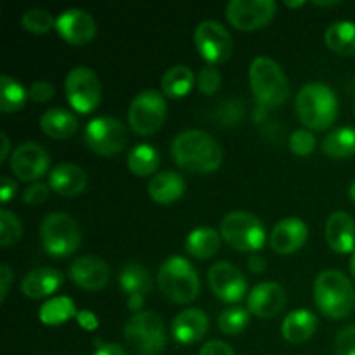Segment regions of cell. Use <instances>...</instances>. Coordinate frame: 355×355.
Instances as JSON below:
<instances>
[{"label": "cell", "mask_w": 355, "mask_h": 355, "mask_svg": "<svg viewBox=\"0 0 355 355\" xmlns=\"http://www.w3.org/2000/svg\"><path fill=\"white\" fill-rule=\"evenodd\" d=\"M170 151L173 162L191 173H211L224 162L222 146L203 130L180 132L172 141Z\"/></svg>", "instance_id": "1"}, {"label": "cell", "mask_w": 355, "mask_h": 355, "mask_svg": "<svg viewBox=\"0 0 355 355\" xmlns=\"http://www.w3.org/2000/svg\"><path fill=\"white\" fill-rule=\"evenodd\" d=\"M298 120L311 130H326L338 114L335 90L322 82H311L300 89L295 99Z\"/></svg>", "instance_id": "2"}, {"label": "cell", "mask_w": 355, "mask_h": 355, "mask_svg": "<svg viewBox=\"0 0 355 355\" xmlns=\"http://www.w3.org/2000/svg\"><path fill=\"white\" fill-rule=\"evenodd\" d=\"M314 300L322 315L340 321L352 314L355 307L354 284L340 270H322L315 277Z\"/></svg>", "instance_id": "3"}, {"label": "cell", "mask_w": 355, "mask_h": 355, "mask_svg": "<svg viewBox=\"0 0 355 355\" xmlns=\"http://www.w3.org/2000/svg\"><path fill=\"white\" fill-rule=\"evenodd\" d=\"M250 87L262 107L283 106L290 97V83L283 68L267 55H259L250 64Z\"/></svg>", "instance_id": "4"}, {"label": "cell", "mask_w": 355, "mask_h": 355, "mask_svg": "<svg viewBox=\"0 0 355 355\" xmlns=\"http://www.w3.org/2000/svg\"><path fill=\"white\" fill-rule=\"evenodd\" d=\"M158 288L173 304H191L200 295V276L184 257H170L158 270Z\"/></svg>", "instance_id": "5"}, {"label": "cell", "mask_w": 355, "mask_h": 355, "mask_svg": "<svg viewBox=\"0 0 355 355\" xmlns=\"http://www.w3.org/2000/svg\"><path fill=\"white\" fill-rule=\"evenodd\" d=\"M123 336L137 355H159L166 347L163 319L153 311H142L132 315L125 324Z\"/></svg>", "instance_id": "6"}, {"label": "cell", "mask_w": 355, "mask_h": 355, "mask_svg": "<svg viewBox=\"0 0 355 355\" xmlns=\"http://www.w3.org/2000/svg\"><path fill=\"white\" fill-rule=\"evenodd\" d=\"M40 241L45 253L55 259L73 255L82 245V232L68 214L52 211L40 224Z\"/></svg>", "instance_id": "7"}, {"label": "cell", "mask_w": 355, "mask_h": 355, "mask_svg": "<svg viewBox=\"0 0 355 355\" xmlns=\"http://www.w3.org/2000/svg\"><path fill=\"white\" fill-rule=\"evenodd\" d=\"M220 236L231 248L243 253H255L266 245V225L250 211H231L220 224Z\"/></svg>", "instance_id": "8"}, {"label": "cell", "mask_w": 355, "mask_h": 355, "mask_svg": "<svg viewBox=\"0 0 355 355\" xmlns=\"http://www.w3.org/2000/svg\"><path fill=\"white\" fill-rule=\"evenodd\" d=\"M166 99L158 90H142L128 107V125L137 135H153L166 120Z\"/></svg>", "instance_id": "9"}, {"label": "cell", "mask_w": 355, "mask_h": 355, "mask_svg": "<svg viewBox=\"0 0 355 355\" xmlns=\"http://www.w3.org/2000/svg\"><path fill=\"white\" fill-rule=\"evenodd\" d=\"M83 141L99 156H116L127 146V128L114 116H97L87 123Z\"/></svg>", "instance_id": "10"}, {"label": "cell", "mask_w": 355, "mask_h": 355, "mask_svg": "<svg viewBox=\"0 0 355 355\" xmlns=\"http://www.w3.org/2000/svg\"><path fill=\"white\" fill-rule=\"evenodd\" d=\"M66 99L69 106L82 114H89L101 103V80L87 66H76L69 69L64 80Z\"/></svg>", "instance_id": "11"}, {"label": "cell", "mask_w": 355, "mask_h": 355, "mask_svg": "<svg viewBox=\"0 0 355 355\" xmlns=\"http://www.w3.org/2000/svg\"><path fill=\"white\" fill-rule=\"evenodd\" d=\"M194 47L208 64H220L232 55L234 42L231 33L214 19L201 21L194 30Z\"/></svg>", "instance_id": "12"}, {"label": "cell", "mask_w": 355, "mask_h": 355, "mask_svg": "<svg viewBox=\"0 0 355 355\" xmlns=\"http://www.w3.org/2000/svg\"><path fill=\"white\" fill-rule=\"evenodd\" d=\"M276 10L274 0H231L225 7V16L236 30L257 31L274 19Z\"/></svg>", "instance_id": "13"}, {"label": "cell", "mask_w": 355, "mask_h": 355, "mask_svg": "<svg viewBox=\"0 0 355 355\" xmlns=\"http://www.w3.org/2000/svg\"><path fill=\"white\" fill-rule=\"evenodd\" d=\"M208 284L215 297L232 305L239 304L248 291V281H246L245 274L227 260H220L210 267Z\"/></svg>", "instance_id": "14"}, {"label": "cell", "mask_w": 355, "mask_h": 355, "mask_svg": "<svg viewBox=\"0 0 355 355\" xmlns=\"http://www.w3.org/2000/svg\"><path fill=\"white\" fill-rule=\"evenodd\" d=\"M51 165L49 153L45 151L44 146L38 142L28 141L17 146L9 158V168L14 177L23 182H31L40 179Z\"/></svg>", "instance_id": "15"}, {"label": "cell", "mask_w": 355, "mask_h": 355, "mask_svg": "<svg viewBox=\"0 0 355 355\" xmlns=\"http://www.w3.org/2000/svg\"><path fill=\"white\" fill-rule=\"evenodd\" d=\"M55 31L69 45H85L96 37L97 24L87 10L66 9L55 17Z\"/></svg>", "instance_id": "16"}, {"label": "cell", "mask_w": 355, "mask_h": 355, "mask_svg": "<svg viewBox=\"0 0 355 355\" xmlns=\"http://www.w3.org/2000/svg\"><path fill=\"white\" fill-rule=\"evenodd\" d=\"M248 311L260 319H272L286 307V290L279 283L266 281L253 288L248 293Z\"/></svg>", "instance_id": "17"}, {"label": "cell", "mask_w": 355, "mask_h": 355, "mask_svg": "<svg viewBox=\"0 0 355 355\" xmlns=\"http://www.w3.org/2000/svg\"><path fill=\"white\" fill-rule=\"evenodd\" d=\"M111 269L103 259L85 255L69 266V279L87 291H99L110 283Z\"/></svg>", "instance_id": "18"}, {"label": "cell", "mask_w": 355, "mask_h": 355, "mask_svg": "<svg viewBox=\"0 0 355 355\" xmlns=\"http://www.w3.org/2000/svg\"><path fill=\"white\" fill-rule=\"evenodd\" d=\"M309 227L302 218L288 217L277 222L270 232V248L277 255H291L307 243Z\"/></svg>", "instance_id": "19"}, {"label": "cell", "mask_w": 355, "mask_h": 355, "mask_svg": "<svg viewBox=\"0 0 355 355\" xmlns=\"http://www.w3.org/2000/svg\"><path fill=\"white\" fill-rule=\"evenodd\" d=\"M210 328V319L201 309H186L172 322V335L180 345H191L205 338Z\"/></svg>", "instance_id": "20"}, {"label": "cell", "mask_w": 355, "mask_h": 355, "mask_svg": "<svg viewBox=\"0 0 355 355\" xmlns=\"http://www.w3.org/2000/svg\"><path fill=\"white\" fill-rule=\"evenodd\" d=\"M49 186L62 198H75L87 187V173L76 163H59L49 173Z\"/></svg>", "instance_id": "21"}, {"label": "cell", "mask_w": 355, "mask_h": 355, "mask_svg": "<svg viewBox=\"0 0 355 355\" xmlns=\"http://www.w3.org/2000/svg\"><path fill=\"white\" fill-rule=\"evenodd\" d=\"M326 241L340 255L355 252V220L347 211H335L326 222Z\"/></svg>", "instance_id": "22"}, {"label": "cell", "mask_w": 355, "mask_h": 355, "mask_svg": "<svg viewBox=\"0 0 355 355\" xmlns=\"http://www.w3.org/2000/svg\"><path fill=\"white\" fill-rule=\"evenodd\" d=\"M64 283V276L52 267H37L21 281V291L31 300H40L54 295Z\"/></svg>", "instance_id": "23"}, {"label": "cell", "mask_w": 355, "mask_h": 355, "mask_svg": "<svg viewBox=\"0 0 355 355\" xmlns=\"http://www.w3.org/2000/svg\"><path fill=\"white\" fill-rule=\"evenodd\" d=\"M186 182L182 177L172 170L159 172L149 180L148 194L153 201L159 205H172L184 196Z\"/></svg>", "instance_id": "24"}, {"label": "cell", "mask_w": 355, "mask_h": 355, "mask_svg": "<svg viewBox=\"0 0 355 355\" xmlns=\"http://www.w3.org/2000/svg\"><path fill=\"white\" fill-rule=\"evenodd\" d=\"M315 329H318V318H315L314 312L307 311V309H298V311L290 312L284 318L283 326H281L284 340L290 343L307 342L309 338H312Z\"/></svg>", "instance_id": "25"}, {"label": "cell", "mask_w": 355, "mask_h": 355, "mask_svg": "<svg viewBox=\"0 0 355 355\" xmlns=\"http://www.w3.org/2000/svg\"><path fill=\"white\" fill-rule=\"evenodd\" d=\"M40 128L47 137L64 141L78 130V120L71 111L51 107L40 116Z\"/></svg>", "instance_id": "26"}, {"label": "cell", "mask_w": 355, "mask_h": 355, "mask_svg": "<svg viewBox=\"0 0 355 355\" xmlns=\"http://www.w3.org/2000/svg\"><path fill=\"white\" fill-rule=\"evenodd\" d=\"M222 236L214 227H198L189 232L186 239V250L198 260H207L217 255L220 250Z\"/></svg>", "instance_id": "27"}, {"label": "cell", "mask_w": 355, "mask_h": 355, "mask_svg": "<svg viewBox=\"0 0 355 355\" xmlns=\"http://www.w3.org/2000/svg\"><path fill=\"white\" fill-rule=\"evenodd\" d=\"M118 283L127 297H134V295L146 297L153 288V277L142 263L128 262L121 267Z\"/></svg>", "instance_id": "28"}, {"label": "cell", "mask_w": 355, "mask_h": 355, "mask_svg": "<svg viewBox=\"0 0 355 355\" xmlns=\"http://www.w3.org/2000/svg\"><path fill=\"white\" fill-rule=\"evenodd\" d=\"M194 87V73L189 66L175 64L166 69L162 76V94L172 99L187 96Z\"/></svg>", "instance_id": "29"}, {"label": "cell", "mask_w": 355, "mask_h": 355, "mask_svg": "<svg viewBox=\"0 0 355 355\" xmlns=\"http://www.w3.org/2000/svg\"><path fill=\"white\" fill-rule=\"evenodd\" d=\"M326 45L338 55H355V23L354 21H336L326 30Z\"/></svg>", "instance_id": "30"}, {"label": "cell", "mask_w": 355, "mask_h": 355, "mask_svg": "<svg viewBox=\"0 0 355 355\" xmlns=\"http://www.w3.org/2000/svg\"><path fill=\"white\" fill-rule=\"evenodd\" d=\"M76 315H78V311H76L75 302L64 295L47 300L38 311V319L47 326L64 324L69 319H76Z\"/></svg>", "instance_id": "31"}, {"label": "cell", "mask_w": 355, "mask_h": 355, "mask_svg": "<svg viewBox=\"0 0 355 355\" xmlns=\"http://www.w3.org/2000/svg\"><path fill=\"white\" fill-rule=\"evenodd\" d=\"M322 153L329 158H349L355 155V128L340 127L322 141Z\"/></svg>", "instance_id": "32"}, {"label": "cell", "mask_w": 355, "mask_h": 355, "mask_svg": "<svg viewBox=\"0 0 355 355\" xmlns=\"http://www.w3.org/2000/svg\"><path fill=\"white\" fill-rule=\"evenodd\" d=\"M127 166L134 175L149 177L156 172L159 166L158 149L149 144H139L128 153Z\"/></svg>", "instance_id": "33"}, {"label": "cell", "mask_w": 355, "mask_h": 355, "mask_svg": "<svg viewBox=\"0 0 355 355\" xmlns=\"http://www.w3.org/2000/svg\"><path fill=\"white\" fill-rule=\"evenodd\" d=\"M28 90L12 76L2 75L0 78V110L2 113H16L26 104Z\"/></svg>", "instance_id": "34"}, {"label": "cell", "mask_w": 355, "mask_h": 355, "mask_svg": "<svg viewBox=\"0 0 355 355\" xmlns=\"http://www.w3.org/2000/svg\"><path fill=\"white\" fill-rule=\"evenodd\" d=\"M248 307H241V305H232V307L225 309L220 315H218V329L224 335L234 336L245 331V328L250 322Z\"/></svg>", "instance_id": "35"}, {"label": "cell", "mask_w": 355, "mask_h": 355, "mask_svg": "<svg viewBox=\"0 0 355 355\" xmlns=\"http://www.w3.org/2000/svg\"><path fill=\"white\" fill-rule=\"evenodd\" d=\"M21 24L26 31L35 35H45L55 28V17L45 9H30L21 17Z\"/></svg>", "instance_id": "36"}, {"label": "cell", "mask_w": 355, "mask_h": 355, "mask_svg": "<svg viewBox=\"0 0 355 355\" xmlns=\"http://www.w3.org/2000/svg\"><path fill=\"white\" fill-rule=\"evenodd\" d=\"M23 236V225H21L19 217L14 211L2 208L0 211V246L16 245Z\"/></svg>", "instance_id": "37"}, {"label": "cell", "mask_w": 355, "mask_h": 355, "mask_svg": "<svg viewBox=\"0 0 355 355\" xmlns=\"http://www.w3.org/2000/svg\"><path fill=\"white\" fill-rule=\"evenodd\" d=\"M198 89L205 94V96H214L218 92V89L222 87V73L218 71L217 66L207 64L201 68V71L198 73Z\"/></svg>", "instance_id": "38"}, {"label": "cell", "mask_w": 355, "mask_h": 355, "mask_svg": "<svg viewBox=\"0 0 355 355\" xmlns=\"http://www.w3.org/2000/svg\"><path fill=\"white\" fill-rule=\"evenodd\" d=\"M288 144H290V149L293 155L311 156L312 153H314L318 141H315V135L312 134L311 130H307V128H300V130H295L293 134H291Z\"/></svg>", "instance_id": "39"}, {"label": "cell", "mask_w": 355, "mask_h": 355, "mask_svg": "<svg viewBox=\"0 0 355 355\" xmlns=\"http://www.w3.org/2000/svg\"><path fill=\"white\" fill-rule=\"evenodd\" d=\"M51 186L44 182H33L23 191V203L30 205V207H38V205L45 203L51 194Z\"/></svg>", "instance_id": "40"}, {"label": "cell", "mask_w": 355, "mask_h": 355, "mask_svg": "<svg viewBox=\"0 0 355 355\" xmlns=\"http://www.w3.org/2000/svg\"><path fill=\"white\" fill-rule=\"evenodd\" d=\"M336 355H355V326L340 329L335 340Z\"/></svg>", "instance_id": "41"}, {"label": "cell", "mask_w": 355, "mask_h": 355, "mask_svg": "<svg viewBox=\"0 0 355 355\" xmlns=\"http://www.w3.org/2000/svg\"><path fill=\"white\" fill-rule=\"evenodd\" d=\"M55 87L47 80H40V82H33L28 89V97L33 103H49L54 97Z\"/></svg>", "instance_id": "42"}, {"label": "cell", "mask_w": 355, "mask_h": 355, "mask_svg": "<svg viewBox=\"0 0 355 355\" xmlns=\"http://www.w3.org/2000/svg\"><path fill=\"white\" fill-rule=\"evenodd\" d=\"M200 355H236L232 347L222 340H211L201 347Z\"/></svg>", "instance_id": "43"}, {"label": "cell", "mask_w": 355, "mask_h": 355, "mask_svg": "<svg viewBox=\"0 0 355 355\" xmlns=\"http://www.w3.org/2000/svg\"><path fill=\"white\" fill-rule=\"evenodd\" d=\"M12 279H14L12 269H10L7 263H2V266H0V302H6Z\"/></svg>", "instance_id": "44"}, {"label": "cell", "mask_w": 355, "mask_h": 355, "mask_svg": "<svg viewBox=\"0 0 355 355\" xmlns=\"http://www.w3.org/2000/svg\"><path fill=\"white\" fill-rule=\"evenodd\" d=\"M76 321H78V324L82 326L83 329H87V331H96V329L99 328V319H97V315L90 311H80L78 315H76Z\"/></svg>", "instance_id": "45"}, {"label": "cell", "mask_w": 355, "mask_h": 355, "mask_svg": "<svg viewBox=\"0 0 355 355\" xmlns=\"http://www.w3.org/2000/svg\"><path fill=\"white\" fill-rule=\"evenodd\" d=\"M94 355H127L125 349L118 343L110 342H96V350Z\"/></svg>", "instance_id": "46"}, {"label": "cell", "mask_w": 355, "mask_h": 355, "mask_svg": "<svg viewBox=\"0 0 355 355\" xmlns=\"http://www.w3.org/2000/svg\"><path fill=\"white\" fill-rule=\"evenodd\" d=\"M16 184H14L12 179L9 177H2V189H0V200H2L3 205L9 203L14 196H16Z\"/></svg>", "instance_id": "47"}, {"label": "cell", "mask_w": 355, "mask_h": 355, "mask_svg": "<svg viewBox=\"0 0 355 355\" xmlns=\"http://www.w3.org/2000/svg\"><path fill=\"white\" fill-rule=\"evenodd\" d=\"M248 269L255 274L263 272V270L267 269L266 259H262L260 255H255V253H253V255H250V259H248Z\"/></svg>", "instance_id": "48"}, {"label": "cell", "mask_w": 355, "mask_h": 355, "mask_svg": "<svg viewBox=\"0 0 355 355\" xmlns=\"http://www.w3.org/2000/svg\"><path fill=\"white\" fill-rule=\"evenodd\" d=\"M144 307V297H141V295H134V297H128V309H130L132 312H142L141 309Z\"/></svg>", "instance_id": "49"}, {"label": "cell", "mask_w": 355, "mask_h": 355, "mask_svg": "<svg viewBox=\"0 0 355 355\" xmlns=\"http://www.w3.org/2000/svg\"><path fill=\"white\" fill-rule=\"evenodd\" d=\"M0 141H2V149H0V162H6L9 156V149H10V141H9V135L2 134L0 135Z\"/></svg>", "instance_id": "50"}, {"label": "cell", "mask_w": 355, "mask_h": 355, "mask_svg": "<svg viewBox=\"0 0 355 355\" xmlns=\"http://www.w3.org/2000/svg\"><path fill=\"white\" fill-rule=\"evenodd\" d=\"M350 274H352L354 276V279H355V252L352 253V257H350Z\"/></svg>", "instance_id": "51"}, {"label": "cell", "mask_w": 355, "mask_h": 355, "mask_svg": "<svg viewBox=\"0 0 355 355\" xmlns=\"http://www.w3.org/2000/svg\"><path fill=\"white\" fill-rule=\"evenodd\" d=\"M305 3H307V2H304V0H302V2H286V7H291V9H297V7H304Z\"/></svg>", "instance_id": "52"}, {"label": "cell", "mask_w": 355, "mask_h": 355, "mask_svg": "<svg viewBox=\"0 0 355 355\" xmlns=\"http://www.w3.org/2000/svg\"><path fill=\"white\" fill-rule=\"evenodd\" d=\"M349 198L355 203V180L350 184V187H349Z\"/></svg>", "instance_id": "53"}]
</instances>
